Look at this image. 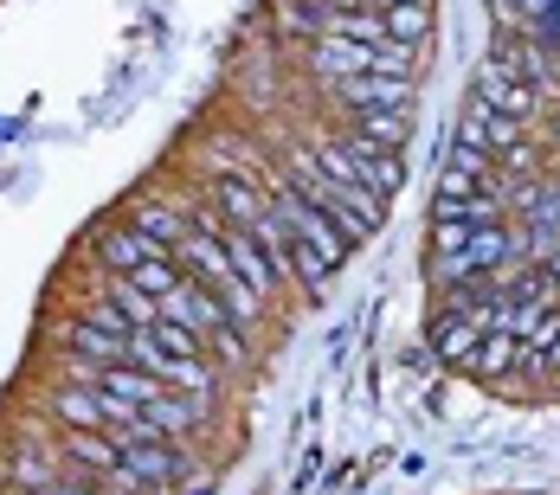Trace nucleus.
Masks as SVG:
<instances>
[{
	"mask_svg": "<svg viewBox=\"0 0 560 495\" xmlns=\"http://www.w3.org/2000/svg\"><path fill=\"white\" fill-rule=\"evenodd\" d=\"M290 174H296V193H303L310 207H323V213H329V225H336L348 245H361V238H374V232H381V220H387V200H374V193H361V187H341V180H329V174H323V162H316V149H296V155H290Z\"/></svg>",
	"mask_w": 560,
	"mask_h": 495,
	"instance_id": "obj_1",
	"label": "nucleus"
},
{
	"mask_svg": "<svg viewBox=\"0 0 560 495\" xmlns=\"http://www.w3.org/2000/svg\"><path fill=\"white\" fill-rule=\"evenodd\" d=\"M271 213H278V220H283V232H290V238H296L303 251H316V258H323L329 271H336L341 258L354 251V245L341 238L336 225H329V213H323V207H310V200H303L296 187H271Z\"/></svg>",
	"mask_w": 560,
	"mask_h": 495,
	"instance_id": "obj_2",
	"label": "nucleus"
},
{
	"mask_svg": "<svg viewBox=\"0 0 560 495\" xmlns=\"http://www.w3.org/2000/svg\"><path fill=\"white\" fill-rule=\"evenodd\" d=\"M477 97H483L490 110H503V116H515V122H528V110H535V84L522 78V52H515V46H503V52L477 71Z\"/></svg>",
	"mask_w": 560,
	"mask_h": 495,
	"instance_id": "obj_3",
	"label": "nucleus"
},
{
	"mask_svg": "<svg viewBox=\"0 0 560 495\" xmlns=\"http://www.w3.org/2000/svg\"><path fill=\"white\" fill-rule=\"evenodd\" d=\"M180 476V457L155 438H122V463H116V483L122 490H142V495H162Z\"/></svg>",
	"mask_w": 560,
	"mask_h": 495,
	"instance_id": "obj_4",
	"label": "nucleus"
},
{
	"mask_svg": "<svg viewBox=\"0 0 560 495\" xmlns=\"http://www.w3.org/2000/svg\"><path fill=\"white\" fill-rule=\"evenodd\" d=\"M213 200H220V213L238 232H258V225L271 220V187H258L252 174H220L213 180Z\"/></svg>",
	"mask_w": 560,
	"mask_h": 495,
	"instance_id": "obj_5",
	"label": "nucleus"
},
{
	"mask_svg": "<svg viewBox=\"0 0 560 495\" xmlns=\"http://www.w3.org/2000/svg\"><path fill=\"white\" fill-rule=\"evenodd\" d=\"M336 91L354 116L361 110H406V104H412V84H406V78H387V71H361V78H348Z\"/></svg>",
	"mask_w": 560,
	"mask_h": 495,
	"instance_id": "obj_6",
	"label": "nucleus"
},
{
	"mask_svg": "<svg viewBox=\"0 0 560 495\" xmlns=\"http://www.w3.org/2000/svg\"><path fill=\"white\" fill-rule=\"evenodd\" d=\"M457 142H470V149H515L522 142V122L503 110H490L483 97H470V110H464V122H457Z\"/></svg>",
	"mask_w": 560,
	"mask_h": 495,
	"instance_id": "obj_7",
	"label": "nucleus"
},
{
	"mask_svg": "<svg viewBox=\"0 0 560 495\" xmlns=\"http://www.w3.org/2000/svg\"><path fill=\"white\" fill-rule=\"evenodd\" d=\"M425 341H432V354H439V361H451V367H470V361H477V347H483V329H477L470 316L445 309V316H432Z\"/></svg>",
	"mask_w": 560,
	"mask_h": 495,
	"instance_id": "obj_8",
	"label": "nucleus"
},
{
	"mask_svg": "<svg viewBox=\"0 0 560 495\" xmlns=\"http://www.w3.org/2000/svg\"><path fill=\"white\" fill-rule=\"evenodd\" d=\"M213 232H220V245H225V258H232V271H238L245 283H252V290H258V296H265V290L278 283L271 258H265V245H258L252 232H238V225H220V220H213Z\"/></svg>",
	"mask_w": 560,
	"mask_h": 495,
	"instance_id": "obj_9",
	"label": "nucleus"
},
{
	"mask_svg": "<svg viewBox=\"0 0 560 495\" xmlns=\"http://www.w3.org/2000/svg\"><path fill=\"white\" fill-rule=\"evenodd\" d=\"M316 71L329 84H348V78L374 71V46H361V39H316Z\"/></svg>",
	"mask_w": 560,
	"mask_h": 495,
	"instance_id": "obj_10",
	"label": "nucleus"
},
{
	"mask_svg": "<svg viewBox=\"0 0 560 495\" xmlns=\"http://www.w3.org/2000/svg\"><path fill=\"white\" fill-rule=\"evenodd\" d=\"M515 251H522V238H515L509 225H483V232H470V245H464V258H470L477 276H497Z\"/></svg>",
	"mask_w": 560,
	"mask_h": 495,
	"instance_id": "obj_11",
	"label": "nucleus"
},
{
	"mask_svg": "<svg viewBox=\"0 0 560 495\" xmlns=\"http://www.w3.org/2000/svg\"><path fill=\"white\" fill-rule=\"evenodd\" d=\"M52 405H58V419H65L71 432H104V425H110V405H104L97 386H65Z\"/></svg>",
	"mask_w": 560,
	"mask_h": 495,
	"instance_id": "obj_12",
	"label": "nucleus"
},
{
	"mask_svg": "<svg viewBox=\"0 0 560 495\" xmlns=\"http://www.w3.org/2000/svg\"><path fill=\"white\" fill-rule=\"evenodd\" d=\"M97 251H104V264H110L116 276H129L136 264H149V258H168V251H162L155 238H142L136 225H129V232H104V245H97Z\"/></svg>",
	"mask_w": 560,
	"mask_h": 495,
	"instance_id": "obj_13",
	"label": "nucleus"
},
{
	"mask_svg": "<svg viewBox=\"0 0 560 495\" xmlns=\"http://www.w3.org/2000/svg\"><path fill=\"white\" fill-rule=\"evenodd\" d=\"M65 347H71L78 361H91V367H122V361H129V341H116V334L91 329V322H71Z\"/></svg>",
	"mask_w": 560,
	"mask_h": 495,
	"instance_id": "obj_14",
	"label": "nucleus"
},
{
	"mask_svg": "<svg viewBox=\"0 0 560 495\" xmlns=\"http://www.w3.org/2000/svg\"><path fill=\"white\" fill-rule=\"evenodd\" d=\"M65 457H71L78 470H97V476H116V463H122V444H110L104 432H71V438H65Z\"/></svg>",
	"mask_w": 560,
	"mask_h": 495,
	"instance_id": "obj_15",
	"label": "nucleus"
},
{
	"mask_svg": "<svg viewBox=\"0 0 560 495\" xmlns=\"http://www.w3.org/2000/svg\"><path fill=\"white\" fill-rule=\"evenodd\" d=\"M7 476H13L20 490H39V495H46L58 483V463L39 450V444H20V450H13V463H7Z\"/></svg>",
	"mask_w": 560,
	"mask_h": 495,
	"instance_id": "obj_16",
	"label": "nucleus"
},
{
	"mask_svg": "<svg viewBox=\"0 0 560 495\" xmlns=\"http://www.w3.org/2000/svg\"><path fill=\"white\" fill-rule=\"evenodd\" d=\"M354 122H361V142H374V149H387V155L412 135V116L406 110H361Z\"/></svg>",
	"mask_w": 560,
	"mask_h": 495,
	"instance_id": "obj_17",
	"label": "nucleus"
},
{
	"mask_svg": "<svg viewBox=\"0 0 560 495\" xmlns=\"http://www.w3.org/2000/svg\"><path fill=\"white\" fill-rule=\"evenodd\" d=\"M509 367H522V341L509 329L483 334V347H477V361H470V374H483V380H497V374H509Z\"/></svg>",
	"mask_w": 560,
	"mask_h": 495,
	"instance_id": "obj_18",
	"label": "nucleus"
},
{
	"mask_svg": "<svg viewBox=\"0 0 560 495\" xmlns=\"http://www.w3.org/2000/svg\"><path fill=\"white\" fill-rule=\"evenodd\" d=\"M136 232H142V238H155L162 251H174V245L187 238V220H180L174 207H155V200H142V207H136Z\"/></svg>",
	"mask_w": 560,
	"mask_h": 495,
	"instance_id": "obj_19",
	"label": "nucleus"
},
{
	"mask_svg": "<svg viewBox=\"0 0 560 495\" xmlns=\"http://www.w3.org/2000/svg\"><path fill=\"white\" fill-rule=\"evenodd\" d=\"M194 419H200V399H187V392H162V399L149 405V425H155L162 438H180Z\"/></svg>",
	"mask_w": 560,
	"mask_h": 495,
	"instance_id": "obj_20",
	"label": "nucleus"
},
{
	"mask_svg": "<svg viewBox=\"0 0 560 495\" xmlns=\"http://www.w3.org/2000/svg\"><path fill=\"white\" fill-rule=\"evenodd\" d=\"M381 26H387V39H393V46H406V52H412V46L425 39L432 13H425V7H381Z\"/></svg>",
	"mask_w": 560,
	"mask_h": 495,
	"instance_id": "obj_21",
	"label": "nucleus"
},
{
	"mask_svg": "<svg viewBox=\"0 0 560 495\" xmlns=\"http://www.w3.org/2000/svg\"><path fill=\"white\" fill-rule=\"evenodd\" d=\"M122 283H129V290H142V296H155V303H162V296H168L174 283H180V264H174V258H149V264H136V271L122 276Z\"/></svg>",
	"mask_w": 560,
	"mask_h": 495,
	"instance_id": "obj_22",
	"label": "nucleus"
},
{
	"mask_svg": "<svg viewBox=\"0 0 560 495\" xmlns=\"http://www.w3.org/2000/svg\"><path fill=\"white\" fill-rule=\"evenodd\" d=\"M509 296H515V303H541V309H555L560 271H522L515 283H509Z\"/></svg>",
	"mask_w": 560,
	"mask_h": 495,
	"instance_id": "obj_23",
	"label": "nucleus"
},
{
	"mask_svg": "<svg viewBox=\"0 0 560 495\" xmlns=\"http://www.w3.org/2000/svg\"><path fill=\"white\" fill-rule=\"evenodd\" d=\"M149 341H155L162 354H174V361H194V354L207 347L200 334H187V329H180V322H155V329H149Z\"/></svg>",
	"mask_w": 560,
	"mask_h": 495,
	"instance_id": "obj_24",
	"label": "nucleus"
},
{
	"mask_svg": "<svg viewBox=\"0 0 560 495\" xmlns=\"http://www.w3.org/2000/svg\"><path fill=\"white\" fill-rule=\"evenodd\" d=\"M457 220H464V225H477V232H483V225H503V193L477 187V193H470V200L457 207Z\"/></svg>",
	"mask_w": 560,
	"mask_h": 495,
	"instance_id": "obj_25",
	"label": "nucleus"
},
{
	"mask_svg": "<svg viewBox=\"0 0 560 495\" xmlns=\"http://www.w3.org/2000/svg\"><path fill=\"white\" fill-rule=\"evenodd\" d=\"M445 167H451V174H464V180H477V187H483V180L497 174V162H490V149H470V142H457Z\"/></svg>",
	"mask_w": 560,
	"mask_h": 495,
	"instance_id": "obj_26",
	"label": "nucleus"
},
{
	"mask_svg": "<svg viewBox=\"0 0 560 495\" xmlns=\"http://www.w3.org/2000/svg\"><path fill=\"white\" fill-rule=\"evenodd\" d=\"M278 26L283 33H310V39H323V13H316L310 0H278Z\"/></svg>",
	"mask_w": 560,
	"mask_h": 495,
	"instance_id": "obj_27",
	"label": "nucleus"
},
{
	"mask_svg": "<svg viewBox=\"0 0 560 495\" xmlns=\"http://www.w3.org/2000/svg\"><path fill=\"white\" fill-rule=\"evenodd\" d=\"M91 329H104V334H116V341H129L136 334V322L122 316V303H91V316H84Z\"/></svg>",
	"mask_w": 560,
	"mask_h": 495,
	"instance_id": "obj_28",
	"label": "nucleus"
},
{
	"mask_svg": "<svg viewBox=\"0 0 560 495\" xmlns=\"http://www.w3.org/2000/svg\"><path fill=\"white\" fill-rule=\"evenodd\" d=\"M46 495H91V490H84V483H52Z\"/></svg>",
	"mask_w": 560,
	"mask_h": 495,
	"instance_id": "obj_29",
	"label": "nucleus"
},
{
	"mask_svg": "<svg viewBox=\"0 0 560 495\" xmlns=\"http://www.w3.org/2000/svg\"><path fill=\"white\" fill-rule=\"evenodd\" d=\"M180 495H213V483H207V476H200V483H187V490Z\"/></svg>",
	"mask_w": 560,
	"mask_h": 495,
	"instance_id": "obj_30",
	"label": "nucleus"
},
{
	"mask_svg": "<svg viewBox=\"0 0 560 495\" xmlns=\"http://www.w3.org/2000/svg\"><path fill=\"white\" fill-rule=\"evenodd\" d=\"M116 495H142V490H116Z\"/></svg>",
	"mask_w": 560,
	"mask_h": 495,
	"instance_id": "obj_31",
	"label": "nucleus"
},
{
	"mask_svg": "<svg viewBox=\"0 0 560 495\" xmlns=\"http://www.w3.org/2000/svg\"><path fill=\"white\" fill-rule=\"evenodd\" d=\"M310 7H329V0H310Z\"/></svg>",
	"mask_w": 560,
	"mask_h": 495,
	"instance_id": "obj_32",
	"label": "nucleus"
}]
</instances>
